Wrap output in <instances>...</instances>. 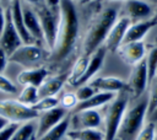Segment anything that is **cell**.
<instances>
[{"instance_id": "obj_5", "label": "cell", "mask_w": 157, "mask_h": 140, "mask_svg": "<svg viewBox=\"0 0 157 140\" xmlns=\"http://www.w3.org/2000/svg\"><path fill=\"white\" fill-rule=\"evenodd\" d=\"M33 9L38 16V20H39V23L42 27L44 43L47 44V47L50 50H53L55 47L56 36H58L59 15H56L54 12L55 10L50 9L45 2H39Z\"/></svg>"}, {"instance_id": "obj_11", "label": "cell", "mask_w": 157, "mask_h": 140, "mask_svg": "<svg viewBox=\"0 0 157 140\" xmlns=\"http://www.w3.org/2000/svg\"><path fill=\"white\" fill-rule=\"evenodd\" d=\"M129 88L135 98H139L148 86L147 81V68H146V60H141L136 65H134L130 80H129Z\"/></svg>"}, {"instance_id": "obj_3", "label": "cell", "mask_w": 157, "mask_h": 140, "mask_svg": "<svg viewBox=\"0 0 157 140\" xmlns=\"http://www.w3.org/2000/svg\"><path fill=\"white\" fill-rule=\"evenodd\" d=\"M147 98H144L139 103L126 108L119 129L115 135V140H135L137 134L144 126L145 117L147 115Z\"/></svg>"}, {"instance_id": "obj_27", "label": "cell", "mask_w": 157, "mask_h": 140, "mask_svg": "<svg viewBox=\"0 0 157 140\" xmlns=\"http://www.w3.org/2000/svg\"><path fill=\"white\" fill-rule=\"evenodd\" d=\"M38 99H39L38 87H34V86H25L17 98L18 102H21L22 104L29 106V107H32Z\"/></svg>"}, {"instance_id": "obj_30", "label": "cell", "mask_w": 157, "mask_h": 140, "mask_svg": "<svg viewBox=\"0 0 157 140\" xmlns=\"http://www.w3.org/2000/svg\"><path fill=\"white\" fill-rule=\"evenodd\" d=\"M156 136V126L153 122H148L142 126L140 133L137 134L135 140H155Z\"/></svg>"}, {"instance_id": "obj_22", "label": "cell", "mask_w": 157, "mask_h": 140, "mask_svg": "<svg viewBox=\"0 0 157 140\" xmlns=\"http://www.w3.org/2000/svg\"><path fill=\"white\" fill-rule=\"evenodd\" d=\"M65 81H66V76L65 75L55 76V77H52V79H45L43 81V84L38 87V97L39 98L55 97L56 93L64 86Z\"/></svg>"}, {"instance_id": "obj_2", "label": "cell", "mask_w": 157, "mask_h": 140, "mask_svg": "<svg viewBox=\"0 0 157 140\" xmlns=\"http://www.w3.org/2000/svg\"><path fill=\"white\" fill-rule=\"evenodd\" d=\"M117 21V10L108 7L99 14L94 22L90 26L83 39V55L91 56L104 43L112 26Z\"/></svg>"}, {"instance_id": "obj_10", "label": "cell", "mask_w": 157, "mask_h": 140, "mask_svg": "<svg viewBox=\"0 0 157 140\" xmlns=\"http://www.w3.org/2000/svg\"><path fill=\"white\" fill-rule=\"evenodd\" d=\"M42 59V49L36 44H22L10 56L9 60L21 64L23 66H31Z\"/></svg>"}, {"instance_id": "obj_46", "label": "cell", "mask_w": 157, "mask_h": 140, "mask_svg": "<svg viewBox=\"0 0 157 140\" xmlns=\"http://www.w3.org/2000/svg\"><path fill=\"white\" fill-rule=\"evenodd\" d=\"M65 140H70V139H69V138H67V139H65Z\"/></svg>"}, {"instance_id": "obj_42", "label": "cell", "mask_w": 157, "mask_h": 140, "mask_svg": "<svg viewBox=\"0 0 157 140\" xmlns=\"http://www.w3.org/2000/svg\"><path fill=\"white\" fill-rule=\"evenodd\" d=\"M12 0H0V2L2 4V5H6V4H9V2H11Z\"/></svg>"}, {"instance_id": "obj_25", "label": "cell", "mask_w": 157, "mask_h": 140, "mask_svg": "<svg viewBox=\"0 0 157 140\" xmlns=\"http://www.w3.org/2000/svg\"><path fill=\"white\" fill-rule=\"evenodd\" d=\"M37 134V125L33 123V120L21 123L16 131L13 133L11 140H33Z\"/></svg>"}, {"instance_id": "obj_7", "label": "cell", "mask_w": 157, "mask_h": 140, "mask_svg": "<svg viewBox=\"0 0 157 140\" xmlns=\"http://www.w3.org/2000/svg\"><path fill=\"white\" fill-rule=\"evenodd\" d=\"M23 43L12 23L11 15H10V9L7 7L5 10V26L4 29L0 34V48L10 56L18 47H21Z\"/></svg>"}, {"instance_id": "obj_4", "label": "cell", "mask_w": 157, "mask_h": 140, "mask_svg": "<svg viewBox=\"0 0 157 140\" xmlns=\"http://www.w3.org/2000/svg\"><path fill=\"white\" fill-rule=\"evenodd\" d=\"M129 97L126 91L119 92L108 104L104 112V140H115L123 115L128 108Z\"/></svg>"}, {"instance_id": "obj_20", "label": "cell", "mask_w": 157, "mask_h": 140, "mask_svg": "<svg viewBox=\"0 0 157 140\" xmlns=\"http://www.w3.org/2000/svg\"><path fill=\"white\" fill-rule=\"evenodd\" d=\"M48 76V70L44 68H36V69H26L22 70L18 76L17 81L22 86H34L39 87L43 81Z\"/></svg>"}, {"instance_id": "obj_37", "label": "cell", "mask_w": 157, "mask_h": 140, "mask_svg": "<svg viewBox=\"0 0 157 140\" xmlns=\"http://www.w3.org/2000/svg\"><path fill=\"white\" fill-rule=\"evenodd\" d=\"M5 26V11H4V5L0 2V34L4 29Z\"/></svg>"}, {"instance_id": "obj_31", "label": "cell", "mask_w": 157, "mask_h": 140, "mask_svg": "<svg viewBox=\"0 0 157 140\" xmlns=\"http://www.w3.org/2000/svg\"><path fill=\"white\" fill-rule=\"evenodd\" d=\"M59 103H60V106L63 108H65V109L69 111V109H75V107L78 103V99H77V97H76L75 93L66 92V93H64L61 96V98L59 99Z\"/></svg>"}, {"instance_id": "obj_43", "label": "cell", "mask_w": 157, "mask_h": 140, "mask_svg": "<svg viewBox=\"0 0 157 140\" xmlns=\"http://www.w3.org/2000/svg\"><path fill=\"white\" fill-rule=\"evenodd\" d=\"M153 20L157 22V9H156V11H155V15H153Z\"/></svg>"}, {"instance_id": "obj_26", "label": "cell", "mask_w": 157, "mask_h": 140, "mask_svg": "<svg viewBox=\"0 0 157 140\" xmlns=\"http://www.w3.org/2000/svg\"><path fill=\"white\" fill-rule=\"evenodd\" d=\"M88 60H90V56H86V55H82L81 58H78L76 60V63L72 66V71L67 77L69 84H71L72 86H75L77 84V81L83 76V74H85V71L87 69Z\"/></svg>"}, {"instance_id": "obj_15", "label": "cell", "mask_w": 157, "mask_h": 140, "mask_svg": "<svg viewBox=\"0 0 157 140\" xmlns=\"http://www.w3.org/2000/svg\"><path fill=\"white\" fill-rule=\"evenodd\" d=\"M22 16H23L26 28L29 32V34L32 36V38L34 41L44 42L42 27H40V23H39V20H38V16H37L34 9L31 5L22 2Z\"/></svg>"}, {"instance_id": "obj_45", "label": "cell", "mask_w": 157, "mask_h": 140, "mask_svg": "<svg viewBox=\"0 0 157 140\" xmlns=\"http://www.w3.org/2000/svg\"><path fill=\"white\" fill-rule=\"evenodd\" d=\"M155 140H157V134H156V136H155Z\"/></svg>"}, {"instance_id": "obj_1", "label": "cell", "mask_w": 157, "mask_h": 140, "mask_svg": "<svg viewBox=\"0 0 157 140\" xmlns=\"http://www.w3.org/2000/svg\"><path fill=\"white\" fill-rule=\"evenodd\" d=\"M78 16L72 0H59V25L55 47L52 59L60 61L65 59L75 47L78 36Z\"/></svg>"}, {"instance_id": "obj_14", "label": "cell", "mask_w": 157, "mask_h": 140, "mask_svg": "<svg viewBox=\"0 0 157 140\" xmlns=\"http://www.w3.org/2000/svg\"><path fill=\"white\" fill-rule=\"evenodd\" d=\"M119 54L121 59L129 65H136L141 60H144L146 54V48L142 41L140 42H131L121 44L119 48Z\"/></svg>"}, {"instance_id": "obj_28", "label": "cell", "mask_w": 157, "mask_h": 140, "mask_svg": "<svg viewBox=\"0 0 157 140\" xmlns=\"http://www.w3.org/2000/svg\"><path fill=\"white\" fill-rule=\"evenodd\" d=\"M146 60V68H147V81L148 85H151L157 75V47L152 48L148 54L147 58H145Z\"/></svg>"}, {"instance_id": "obj_41", "label": "cell", "mask_w": 157, "mask_h": 140, "mask_svg": "<svg viewBox=\"0 0 157 140\" xmlns=\"http://www.w3.org/2000/svg\"><path fill=\"white\" fill-rule=\"evenodd\" d=\"M7 123H10V122H7V120H6L5 118L0 117V130H1V129H2V128H4V126H5L6 124H7Z\"/></svg>"}, {"instance_id": "obj_9", "label": "cell", "mask_w": 157, "mask_h": 140, "mask_svg": "<svg viewBox=\"0 0 157 140\" xmlns=\"http://www.w3.org/2000/svg\"><path fill=\"white\" fill-rule=\"evenodd\" d=\"M66 115H67V109L63 108L61 106L39 113L38 123H37V134H36L37 139L43 136L49 129H52L54 125L61 122Z\"/></svg>"}, {"instance_id": "obj_33", "label": "cell", "mask_w": 157, "mask_h": 140, "mask_svg": "<svg viewBox=\"0 0 157 140\" xmlns=\"http://www.w3.org/2000/svg\"><path fill=\"white\" fill-rule=\"evenodd\" d=\"M96 93V90L91 86V85H82L80 86V88L75 92L78 102H83L86 99H88L90 97H92L93 95Z\"/></svg>"}, {"instance_id": "obj_29", "label": "cell", "mask_w": 157, "mask_h": 140, "mask_svg": "<svg viewBox=\"0 0 157 140\" xmlns=\"http://www.w3.org/2000/svg\"><path fill=\"white\" fill-rule=\"evenodd\" d=\"M59 104H60V103H59V98H56V97H44V98H39V99L32 106V108H33L36 112L42 113V112L53 109V108L58 107Z\"/></svg>"}, {"instance_id": "obj_40", "label": "cell", "mask_w": 157, "mask_h": 140, "mask_svg": "<svg viewBox=\"0 0 157 140\" xmlns=\"http://www.w3.org/2000/svg\"><path fill=\"white\" fill-rule=\"evenodd\" d=\"M150 119H151V122H153V123H155V122H157V108L152 112V114L150 115Z\"/></svg>"}, {"instance_id": "obj_24", "label": "cell", "mask_w": 157, "mask_h": 140, "mask_svg": "<svg viewBox=\"0 0 157 140\" xmlns=\"http://www.w3.org/2000/svg\"><path fill=\"white\" fill-rule=\"evenodd\" d=\"M69 126H70V118L66 115L61 122H59L56 125L49 129L38 140H63V138L69 131Z\"/></svg>"}, {"instance_id": "obj_44", "label": "cell", "mask_w": 157, "mask_h": 140, "mask_svg": "<svg viewBox=\"0 0 157 140\" xmlns=\"http://www.w3.org/2000/svg\"><path fill=\"white\" fill-rule=\"evenodd\" d=\"M72 1H77V2H85V1H87V0H72Z\"/></svg>"}, {"instance_id": "obj_21", "label": "cell", "mask_w": 157, "mask_h": 140, "mask_svg": "<svg viewBox=\"0 0 157 140\" xmlns=\"http://www.w3.org/2000/svg\"><path fill=\"white\" fill-rule=\"evenodd\" d=\"M114 97H115V93H112V92H96L88 99H86L83 102H78L77 106L75 107L74 112L83 111V109H97L102 106L108 104Z\"/></svg>"}, {"instance_id": "obj_13", "label": "cell", "mask_w": 157, "mask_h": 140, "mask_svg": "<svg viewBox=\"0 0 157 140\" xmlns=\"http://www.w3.org/2000/svg\"><path fill=\"white\" fill-rule=\"evenodd\" d=\"M101 114L96 109H83L74 112L72 119H70V123H72L74 129L97 128L101 124Z\"/></svg>"}, {"instance_id": "obj_32", "label": "cell", "mask_w": 157, "mask_h": 140, "mask_svg": "<svg viewBox=\"0 0 157 140\" xmlns=\"http://www.w3.org/2000/svg\"><path fill=\"white\" fill-rule=\"evenodd\" d=\"M147 115L150 117L152 112L157 108V80L151 84L150 96L147 97Z\"/></svg>"}, {"instance_id": "obj_36", "label": "cell", "mask_w": 157, "mask_h": 140, "mask_svg": "<svg viewBox=\"0 0 157 140\" xmlns=\"http://www.w3.org/2000/svg\"><path fill=\"white\" fill-rule=\"evenodd\" d=\"M7 60H9V56L7 54L0 48V74L4 71V69L6 68V64H7Z\"/></svg>"}, {"instance_id": "obj_23", "label": "cell", "mask_w": 157, "mask_h": 140, "mask_svg": "<svg viewBox=\"0 0 157 140\" xmlns=\"http://www.w3.org/2000/svg\"><path fill=\"white\" fill-rule=\"evenodd\" d=\"M66 135L70 140H104V134L97 128L72 129L67 131Z\"/></svg>"}, {"instance_id": "obj_35", "label": "cell", "mask_w": 157, "mask_h": 140, "mask_svg": "<svg viewBox=\"0 0 157 140\" xmlns=\"http://www.w3.org/2000/svg\"><path fill=\"white\" fill-rule=\"evenodd\" d=\"M0 91L4 92V93H10V95H12V93H16L17 88H16V86H15L7 77H5V76H2V75L0 74Z\"/></svg>"}, {"instance_id": "obj_18", "label": "cell", "mask_w": 157, "mask_h": 140, "mask_svg": "<svg viewBox=\"0 0 157 140\" xmlns=\"http://www.w3.org/2000/svg\"><path fill=\"white\" fill-rule=\"evenodd\" d=\"M124 11L130 20H147L152 15L151 6L142 0H125Z\"/></svg>"}, {"instance_id": "obj_8", "label": "cell", "mask_w": 157, "mask_h": 140, "mask_svg": "<svg viewBox=\"0 0 157 140\" xmlns=\"http://www.w3.org/2000/svg\"><path fill=\"white\" fill-rule=\"evenodd\" d=\"M130 25H131V21L126 16L117 18V21L112 26V28L104 41V48L108 52H117L120 48Z\"/></svg>"}, {"instance_id": "obj_34", "label": "cell", "mask_w": 157, "mask_h": 140, "mask_svg": "<svg viewBox=\"0 0 157 140\" xmlns=\"http://www.w3.org/2000/svg\"><path fill=\"white\" fill-rule=\"evenodd\" d=\"M18 125L20 124H17V123H7L0 130V140H11V138H12V135L16 131Z\"/></svg>"}, {"instance_id": "obj_17", "label": "cell", "mask_w": 157, "mask_h": 140, "mask_svg": "<svg viewBox=\"0 0 157 140\" xmlns=\"http://www.w3.org/2000/svg\"><path fill=\"white\" fill-rule=\"evenodd\" d=\"M97 92H112V93H119L126 88V84L118 77L108 76V77H96L90 84Z\"/></svg>"}, {"instance_id": "obj_39", "label": "cell", "mask_w": 157, "mask_h": 140, "mask_svg": "<svg viewBox=\"0 0 157 140\" xmlns=\"http://www.w3.org/2000/svg\"><path fill=\"white\" fill-rule=\"evenodd\" d=\"M21 2H25V4H28V5H37L39 2H43V0H20Z\"/></svg>"}, {"instance_id": "obj_16", "label": "cell", "mask_w": 157, "mask_h": 140, "mask_svg": "<svg viewBox=\"0 0 157 140\" xmlns=\"http://www.w3.org/2000/svg\"><path fill=\"white\" fill-rule=\"evenodd\" d=\"M105 53H107V49H105L104 47H99V48L90 56L87 69H86L83 76L77 81V84H76L75 86L86 85V82H88V81L97 74V71H98V70L102 68V65H103V61H104V58H105Z\"/></svg>"}, {"instance_id": "obj_19", "label": "cell", "mask_w": 157, "mask_h": 140, "mask_svg": "<svg viewBox=\"0 0 157 140\" xmlns=\"http://www.w3.org/2000/svg\"><path fill=\"white\" fill-rule=\"evenodd\" d=\"M157 25V22L153 18H147L144 21H140L137 23L130 25V27L126 31V34L124 37L123 44L125 43H131V42H140L142 41V38L145 37V34Z\"/></svg>"}, {"instance_id": "obj_12", "label": "cell", "mask_w": 157, "mask_h": 140, "mask_svg": "<svg viewBox=\"0 0 157 140\" xmlns=\"http://www.w3.org/2000/svg\"><path fill=\"white\" fill-rule=\"evenodd\" d=\"M9 9H10V15H11L12 23H13L22 43L23 44H32L34 42V39L32 38V36L29 34V32L26 28L23 16H22V2L20 0H12Z\"/></svg>"}, {"instance_id": "obj_38", "label": "cell", "mask_w": 157, "mask_h": 140, "mask_svg": "<svg viewBox=\"0 0 157 140\" xmlns=\"http://www.w3.org/2000/svg\"><path fill=\"white\" fill-rule=\"evenodd\" d=\"M44 2L53 10L59 9V0H44Z\"/></svg>"}, {"instance_id": "obj_6", "label": "cell", "mask_w": 157, "mask_h": 140, "mask_svg": "<svg viewBox=\"0 0 157 140\" xmlns=\"http://www.w3.org/2000/svg\"><path fill=\"white\" fill-rule=\"evenodd\" d=\"M39 113L32 107L22 104L17 99H5L0 101V117L5 118L10 123H25L38 118Z\"/></svg>"}]
</instances>
